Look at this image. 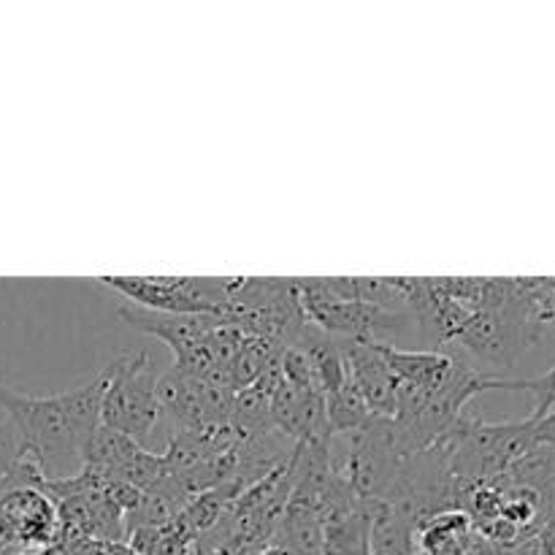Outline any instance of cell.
<instances>
[{
  "mask_svg": "<svg viewBox=\"0 0 555 555\" xmlns=\"http://www.w3.org/2000/svg\"><path fill=\"white\" fill-rule=\"evenodd\" d=\"M106 385L108 366L87 385L54 396H27L0 383V404L47 480H68L85 472L87 453L101 428Z\"/></svg>",
  "mask_w": 555,
  "mask_h": 555,
  "instance_id": "6da1fadb",
  "label": "cell"
},
{
  "mask_svg": "<svg viewBox=\"0 0 555 555\" xmlns=\"http://www.w3.org/2000/svg\"><path fill=\"white\" fill-rule=\"evenodd\" d=\"M157 374L155 358L150 350L122 352L114 363H108V385L103 393L101 426L144 444L160 417L157 401Z\"/></svg>",
  "mask_w": 555,
  "mask_h": 555,
  "instance_id": "7a4b0ae2",
  "label": "cell"
},
{
  "mask_svg": "<svg viewBox=\"0 0 555 555\" xmlns=\"http://www.w3.org/2000/svg\"><path fill=\"white\" fill-rule=\"evenodd\" d=\"M133 307L166 314H222L238 280L211 276H98Z\"/></svg>",
  "mask_w": 555,
  "mask_h": 555,
  "instance_id": "3957f363",
  "label": "cell"
},
{
  "mask_svg": "<svg viewBox=\"0 0 555 555\" xmlns=\"http://www.w3.org/2000/svg\"><path fill=\"white\" fill-rule=\"evenodd\" d=\"M63 520L57 502L43 486L5 488L0 496V545L22 553H41L57 540Z\"/></svg>",
  "mask_w": 555,
  "mask_h": 555,
  "instance_id": "277c9868",
  "label": "cell"
},
{
  "mask_svg": "<svg viewBox=\"0 0 555 555\" xmlns=\"http://www.w3.org/2000/svg\"><path fill=\"white\" fill-rule=\"evenodd\" d=\"M341 352H345L347 379L366 401L369 412L374 417L393 421L399 383L385 363L377 341H341Z\"/></svg>",
  "mask_w": 555,
  "mask_h": 555,
  "instance_id": "5b68a950",
  "label": "cell"
},
{
  "mask_svg": "<svg viewBox=\"0 0 555 555\" xmlns=\"http://www.w3.org/2000/svg\"><path fill=\"white\" fill-rule=\"evenodd\" d=\"M472 531V515L464 509H448L423 520L415 531V555H464L466 534Z\"/></svg>",
  "mask_w": 555,
  "mask_h": 555,
  "instance_id": "8992f818",
  "label": "cell"
},
{
  "mask_svg": "<svg viewBox=\"0 0 555 555\" xmlns=\"http://www.w3.org/2000/svg\"><path fill=\"white\" fill-rule=\"evenodd\" d=\"M320 555H369V502L339 509L323 520Z\"/></svg>",
  "mask_w": 555,
  "mask_h": 555,
  "instance_id": "52a82bcc",
  "label": "cell"
},
{
  "mask_svg": "<svg viewBox=\"0 0 555 555\" xmlns=\"http://www.w3.org/2000/svg\"><path fill=\"white\" fill-rule=\"evenodd\" d=\"M325 417H328L331 437H336V434H341V437H347V434H358L374 421L366 401H363L361 393L352 388L350 379H347V385L341 390L325 396Z\"/></svg>",
  "mask_w": 555,
  "mask_h": 555,
  "instance_id": "ba28073f",
  "label": "cell"
},
{
  "mask_svg": "<svg viewBox=\"0 0 555 555\" xmlns=\"http://www.w3.org/2000/svg\"><path fill=\"white\" fill-rule=\"evenodd\" d=\"M504 390H529L534 396V410H531L529 421L540 423L555 410V366L547 374L529 379H507Z\"/></svg>",
  "mask_w": 555,
  "mask_h": 555,
  "instance_id": "9c48e42d",
  "label": "cell"
},
{
  "mask_svg": "<svg viewBox=\"0 0 555 555\" xmlns=\"http://www.w3.org/2000/svg\"><path fill=\"white\" fill-rule=\"evenodd\" d=\"M255 555H293L291 551H287L285 545H280V542H271V545H266V547H260L258 553Z\"/></svg>",
  "mask_w": 555,
  "mask_h": 555,
  "instance_id": "30bf717a",
  "label": "cell"
}]
</instances>
